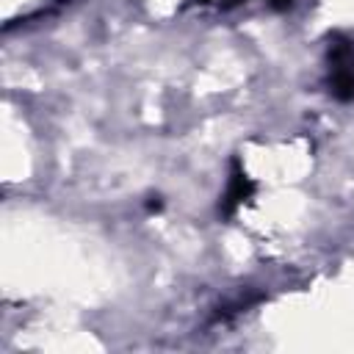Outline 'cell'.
<instances>
[{
	"label": "cell",
	"instance_id": "obj_1",
	"mask_svg": "<svg viewBox=\"0 0 354 354\" xmlns=\"http://www.w3.org/2000/svg\"><path fill=\"white\" fill-rule=\"evenodd\" d=\"M329 64V94L335 100H354V36L337 33L326 50Z\"/></svg>",
	"mask_w": 354,
	"mask_h": 354
},
{
	"label": "cell",
	"instance_id": "obj_2",
	"mask_svg": "<svg viewBox=\"0 0 354 354\" xmlns=\"http://www.w3.org/2000/svg\"><path fill=\"white\" fill-rule=\"evenodd\" d=\"M252 194H254V183L235 166V169H232V177H230L227 196H224V213H232V210H235L241 202H246Z\"/></svg>",
	"mask_w": 354,
	"mask_h": 354
},
{
	"label": "cell",
	"instance_id": "obj_3",
	"mask_svg": "<svg viewBox=\"0 0 354 354\" xmlns=\"http://www.w3.org/2000/svg\"><path fill=\"white\" fill-rule=\"evenodd\" d=\"M199 3H205V6H218V8H230V6H235V3H241V0H199ZM277 6H285V3H290V0H274Z\"/></svg>",
	"mask_w": 354,
	"mask_h": 354
}]
</instances>
